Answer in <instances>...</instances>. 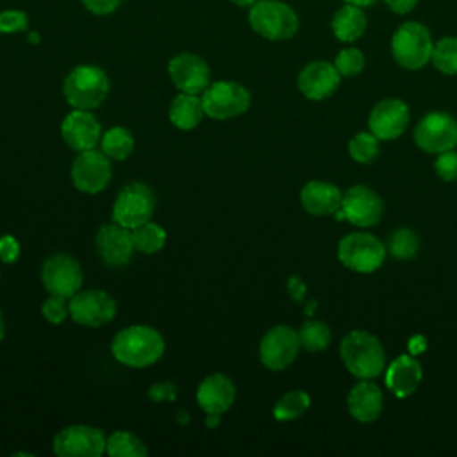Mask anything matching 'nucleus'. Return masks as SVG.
I'll return each instance as SVG.
<instances>
[{
	"label": "nucleus",
	"instance_id": "393cba45",
	"mask_svg": "<svg viewBox=\"0 0 457 457\" xmlns=\"http://www.w3.org/2000/svg\"><path fill=\"white\" fill-rule=\"evenodd\" d=\"M330 29L332 34L336 36L337 41L341 43H353L359 37H362V34L368 29V18L362 7L357 5H350V4H343L330 20Z\"/></svg>",
	"mask_w": 457,
	"mask_h": 457
},
{
	"label": "nucleus",
	"instance_id": "b1692460",
	"mask_svg": "<svg viewBox=\"0 0 457 457\" xmlns=\"http://www.w3.org/2000/svg\"><path fill=\"white\" fill-rule=\"evenodd\" d=\"M341 189L327 180H309L300 191V204L312 216L336 214L341 209Z\"/></svg>",
	"mask_w": 457,
	"mask_h": 457
},
{
	"label": "nucleus",
	"instance_id": "7ed1b4c3",
	"mask_svg": "<svg viewBox=\"0 0 457 457\" xmlns=\"http://www.w3.org/2000/svg\"><path fill=\"white\" fill-rule=\"evenodd\" d=\"M109 77L96 64H79L68 71L62 82V95L73 109L93 111L109 95Z\"/></svg>",
	"mask_w": 457,
	"mask_h": 457
},
{
	"label": "nucleus",
	"instance_id": "49530a36",
	"mask_svg": "<svg viewBox=\"0 0 457 457\" xmlns=\"http://www.w3.org/2000/svg\"><path fill=\"white\" fill-rule=\"evenodd\" d=\"M230 4H234L236 7H252L257 0H228Z\"/></svg>",
	"mask_w": 457,
	"mask_h": 457
},
{
	"label": "nucleus",
	"instance_id": "ea45409f",
	"mask_svg": "<svg viewBox=\"0 0 457 457\" xmlns=\"http://www.w3.org/2000/svg\"><path fill=\"white\" fill-rule=\"evenodd\" d=\"M20 243L14 236L11 234H5V236H0V261L5 262V264H12L18 261L20 257Z\"/></svg>",
	"mask_w": 457,
	"mask_h": 457
},
{
	"label": "nucleus",
	"instance_id": "bb28decb",
	"mask_svg": "<svg viewBox=\"0 0 457 457\" xmlns=\"http://www.w3.org/2000/svg\"><path fill=\"white\" fill-rule=\"evenodd\" d=\"M311 407V396L303 389H293L282 395L273 405V418L277 421H293L307 412Z\"/></svg>",
	"mask_w": 457,
	"mask_h": 457
},
{
	"label": "nucleus",
	"instance_id": "2eb2a0df",
	"mask_svg": "<svg viewBox=\"0 0 457 457\" xmlns=\"http://www.w3.org/2000/svg\"><path fill=\"white\" fill-rule=\"evenodd\" d=\"M168 75L180 93L202 95L211 84V68L193 52H180L168 62Z\"/></svg>",
	"mask_w": 457,
	"mask_h": 457
},
{
	"label": "nucleus",
	"instance_id": "dca6fc26",
	"mask_svg": "<svg viewBox=\"0 0 457 457\" xmlns=\"http://www.w3.org/2000/svg\"><path fill=\"white\" fill-rule=\"evenodd\" d=\"M341 211L345 214V220H348L352 225L366 228L377 225L382 220L384 202L371 187L364 184H355L343 193Z\"/></svg>",
	"mask_w": 457,
	"mask_h": 457
},
{
	"label": "nucleus",
	"instance_id": "58836bf2",
	"mask_svg": "<svg viewBox=\"0 0 457 457\" xmlns=\"http://www.w3.org/2000/svg\"><path fill=\"white\" fill-rule=\"evenodd\" d=\"M177 386L171 380H164V382H155L150 389H148V398L155 403L161 402H173L177 398Z\"/></svg>",
	"mask_w": 457,
	"mask_h": 457
},
{
	"label": "nucleus",
	"instance_id": "a19ab883",
	"mask_svg": "<svg viewBox=\"0 0 457 457\" xmlns=\"http://www.w3.org/2000/svg\"><path fill=\"white\" fill-rule=\"evenodd\" d=\"M123 0H80L84 9L95 16H107L118 11Z\"/></svg>",
	"mask_w": 457,
	"mask_h": 457
},
{
	"label": "nucleus",
	"instance_id": "8fccbe9b",
	"mask_svg": "<svg viewBox=\"0 0 457 457\" xmlns=\"http://www.w3.org/2000/svg\"><path fill=\"white\" fill-rule=\"evenodd\" d=\"M4 336H5V323H4V316L0 312V341L4 339Z\"/></svg>",
	"mask_w": 457,
	"mask_h": 457
},
{
	"label": "nucleus",
	"instance_id": "6ab92c4d",
	"mask_svg": "<svg viewBox=\"0 0 457 457\" xmlns=\"http://www.w3.org/2000/svg\"><path fill=\"white\" fill-rule=\"evenodd\" d=\"M61 136L75 152L93 150L102 139V125L91 111L73 109L61 123Z\"/></svg>",
	"mask_w": 457,
	"mask_h": 457
},
{
	"label": "nucleus",
	"instance_id": "4c0bfd02",
	"mask_svg": "<svg viewBox=\"0 0 457 457\" xmlns=\"http://www.w3.org/2000/svg\"><path fill=\"white\" fill-rule=\"evenodd\" d=\"M434 170L437 173V177L445 182H452L457 180V150H446L437 154L436 161H434Z\"/></svg>",
	"mask_w": 457,
	"mask_h": 457
},
{
	"label": "nucleus",
	"instance_id": "f8f14e48",
	"mask_svg": "<svg viewBox=\"0 0 457 457\" xmlns=\"http://www.w3.org/2000/svg\"><path fill=\"white\" fill-rule=\"evenodd\" d=\"M300 348L298 330L289 325H275L259 343V359L268 370L280 371L295 362Z\"/></svg>",
	"mask_w": 457,
	"mask_h": 457
},
{
	"label": "nucleus",
	"instance_id": "2f4dec72",
	"mask_svg": "<svg viewBox=\"0 0 457 457\" xmlns=\"http://www.w3.org/2000/svg\"><path fill=\"white\" fill-rule=\"evenodd\" d=\"M386 250L389 252V255L393 259H398V261L414 259L420 250V237L414 230H411L407 227L396 228L391 232Z\"/></svg>",
	"mask_w": 457,
	"mask_h": 457
},
{
	"label": "nucleus",
	"instance_id": "f3484780",
	"mask_svg": "<svg viewBox=\"0 0 457 457\" xmlns=\"http://www.w3.org/2000/svg\"><path fill=\"white\" fill-rule=\"evenodd\" d=\"M411 112L403 100L400 98H382L378 100L368 116V129L380 141H393L400 137L409 127Z\"/></svg>",
	"mask_w": 457,
	"mask_h": 457
},
{
	"label": "nucleus",
	"instance_id": "aec40b11",
	"mask_svg": "<svg viewBox=\"0 0 457 457\" xmlns=\"http://www.w3.org/2000/svg\"><path fill=\"white\" fill-rule=\"evenodd\" d=\"M95 246L102 262L114 268L129 264L136 252L130 228L118 223L102 225L95 236Z\"/></svg>",
	"mask_w": 457,
	"mask_h": 457
},
{
	"label": "nucleus",
	"instance_id": "4be33fe9",
	"mask_svg": "<svg viewBox=\"0 0 457 457\" xmlns=\"http://www.w3.org/2000/svg\"><path fill=\"white\" fill-rule=\"evenodd\" d=\"M423 380L421 364L411 355L395 357L386 368V387L396 398L411 396Z\"/></svg>",
	"mask_w": 457,
	"mask_h": 457
},
{
	"label": "nucleus",
	"instance_id": "ddd939ff",
	"mask_svg": "<svg viewBox=\"0 0 457 457\" xmlns=\"http://www.w3.org/2000/svg\"><path fill=\"white\" fill-rule=\"evenodd\" d=\"M41 282L50 295L71 298L80 291L84 273L77 259L68 253H55L43 262Z\"/></svg>",
	"mask_w": 457,
	"mask_h": 457
},
{
	"label": "nucleus",
	"instance_id": "473e14b6",
	"mask_svg": "<svg viewBox=\"0 0 457 457\" xmlns=\"http://www.w3.org/2000/svg\"><path fill=\"white\" fill-rule=\"evenodd\" d=\"M298 337H300V346L311 353L321 352L330 345V328L327 323L320 321V320H307L300 330H298Z\"/></svg>",
	"mask_w": 457,
	"mask_h": 457
},
{
	"label": "nucleus",
	"instance_id": "f03ea898",
	"mask_svg": "<svg viewBox=\"0 0 457 457\" xmlns=\"http://www.w3.org/2000/svg\"><path fill=\"white\" fill-rule=\"evenodd\" d=\"M345 368L357 378H377L386 368V350L378 337L366 330H352L339 343Z\"/></svg>",
	"mask_w": 457,
	"mask_h": 457
},
{
	"label": "nucleus",
	"instance_id": "a878e982",
	"mask_svg": "<svg viewBox=\"0 0 457 457\" xmlns=\"http://www.w3.org/2000/svg\"><path fill=\"white\" fill-rule=\"evenodd\" d=\"M205 116L202 98L191 93H179L168 109V118L180 130H193Z\"/></svg>",
	"mask_w": 457,
	"mask_h": 457
},
{
	"label": "nucleus",
	"instance_id": "c9c22d12",
	"mask_svg": "<svg viewBox=\"0 0 457 457\" xmlns=\"http://www.w3.org/2000/svg\"><path fill=\"white\" fill-rule=\"evenodd\" d=\"M70 298L59 296V295H50L43 305H41V314L43 318L52 323V325H61L68 316H70Z\"/></svg>",
	"mask_w": 457,
	"mask_h": 457
},
{
	"label": "nucleus",
	"instance_id": "0eeeda50",
	"mask_svg": "<svg viewBox=\"0 0 457 457\" xmlns=\"http://www.w3.org/2000/svg\"><path fill=\"white\" fill-rule=\"evenodd\" d=\"M200 98L205 116L220 121L245 114L252 102L250 91L236 80L211 82Z\"/></svg>",
	"mask_w": 457,
	"mask_h": 457
},
{
	"label": "nucleus",
	"instance_id": "1a4fd4ad",
	"mask_svg": "<svg viewBox=\"0 0 457 457\" xmlns=\"http://www.w3.org/2000/svg\"><path fill=\"white\" fill-rule=\"evenodd\" d=\"M155 211V195L143 182L127 184L112 204V221L125 227L136 228L150 221Z\"/></svg>",
	"mask_w": 457,
	"mask_h": 457
},
{
	"label": "nucleus",
	"instance_id": "a18cd8bd",
	"mask_svg": "<svg viewBox=\"0 0 457 457\" xmlns=\"http://www.w3.org/2000/svg\"><path fill=\"white\" fill-rule=\"evenodd\" d=\"M343 2H345V4H350V5H357V7L366 9V7L375 5L378 0H343Z\"/></svg>",
	"mask_w": 457,
	"mask_h": 457
},
{
	"label": "nucleus",
	"instance_id": "c756f323",
	"mask_svg": "<svg viewBox=\"0 0 457 457\" xmlns=\"http://www.w3.org/2000/svg\"><path fill=\"white\" fill-rule=\"evenodd\" d=\"M105 453L111 457H145L148 448L136 434L129 430H114L107 436Z\"/></svg>",
	"mask_w": 457,
	"mask_h": 457
},
{
	"label": "nucleus",
	"instance_id": "cd10ccee",
	"mask_svg": "<svg viewBox=\"0 0 457 457\" xmlns=\"http://www.w3.org/2000/svg\"><path fill=\"white\" fill-rule=\"evenodd\" d=\"M134 136L125 127H111L100 139L102 152L114 161H125L134 152Z\"/></svg>",
	"mask_w": 457,
	"mask_h": 457
},
{
	"label": "nucleus",
	"instance_id": "79ce46f5",
	"mask_svg": "<svg viewBox=\"0 0 457 457\" xmlns=\"http://www.w3.org/2000/svg\"><path fill=\"white\" fill-rule=\"evenodd\" d=\"M305 291H307L305 284H303V280L300 277H296V275L289 277V280H287V293H289V296L295 302H302L303 296H305Z\"/></svg>",
	"mask_w": 457,
	"mask_h": 457
},
{
	"label": "nucleus",
	"instance_id": "09e8293b",
	"mask_svg": "<svg viewBox=\"0 0 457 457\" xmlns=\"http://www.w3.org/2000/svg\"><path fill=\"white\" fill-rule=\"evenodd\" d=\"M27 39H29V43H32V45H37V43L41 41V37H39V32H29Z\"/></svg>",
	"mask_w": 457,
	"mask_h": 457
},
{
	"label": "nucleus",
	"instance_id": "7c9ffc66",
	"mask_svg": "<svg viewBox=\"0 0 457 457\" xmlns=\"http://www.w3.org/2000/svg\"><path fill=\"white\" fill-rule=\"evenodd\" d=\"M432 66L443 75H457V36H445L434 43Z\"/></svg>",
	"mask_w": 457,
	"mask_h": 457
},
{
	"label": "nucleus",
	"instance_id": "6e6552de",
	"mask_svg": "<svg viewBox=\"0 0 457 457\" xmlns=\"http://www.w3.org/2000/svg\"><path fill=\"white\" fill-rule=\"evenodd\" d=\"M52 450L59 457H100L107 450V436L93 425H68L54 436Z\"/></svg>",
	"mask_w": 457,
	"mask_h": 457
},
{
	"label": "nucleus",
	"instance_id": "f704fd0d",
	"mask_svg": "<svg viewBox=\"0 0 457 457\" xmlns=\"http://www.w3.org/2000/svg\"><path fill=\"white\" fill-rule=\"evenodd\" d=\"M366 64L364 54L357 46H346L337 52L334 66L341 77H357Z\"/></svg>",
	"mask_w": 457,
	"mask_h": 457
},
{
	"label": "nucleus",
	"instance_id": "e433bc0d",
	"mask_svg": "<svg viewBox=\"0 0 457 457\" xmlns=\"http://www.w3.org/2000/svg\"><path fill=\"white\" fill-rule=\"evenodd\" d=\"M29 29V16L20 9L0 11V34H18Z\"/></svg>",
	"mask_w": 457,
	"mask_h": 457
},
{
	"label": "nucleus",
	"instance_id": "72a5a7b5",
	"mask_svg": "<svg viewBox=\"0 0 457 457\" xmlns=\"http://www.w3.org/2000/svg\"><path fill=\"white\" fill-rule=\"evenodd\" d=\"M378 141L380 139L375 134H371L370 130L368 132H357L348 141V154L355 162L370 164L380 154V143Z\"/></svg>",
	"mask_w": 457,
	"mask_h": 457
},
{
	"label": "nucleus",
	"instance_id": "4468645a",
	"mask_svg": "<svg viewBox=\"0 0 457 457\" xmlns=\"http://www.w3.org/2000/svg\"><path fill=\"white\" fill-rule=\"evenodd\" d=\"M73 186L87 195H96L107 187L112 177L111 159L102 150L79 152L71 164Z\"/></svg>",
	"mask_w": 457,
	"mask_h": 457
},
{
	"label": "nucleus",
	"instance_id": "39448f33",
	"mask_svg": "<svg viewBox=\"0 0 457 457\" xmlns=\"http://www.w3.org/2000/svg\"><path fill=\"white\" fill-rule=\"evenodd\" d=\"M434 41L427 25L421 21H403L391 36V55L403 70H421L430 62Z\"/></svg>",
	"mask_w": 457,
	"mask_h": 457
},
{
	"label": "nucleus",
	"instance_id": "c03bdc74",
	"mask_svg": "<svg viewBox=\"0 0 457 457\" xmlns=\"http://www.w3.org/2000/svg\"><path fill=\"white\" fill-rule=\"evenodd\" d=\"M204 423L207 428H216L221 423V414H205Z\"/></svg>",
	"mask_w": 457,
	"mask_h": 457
},
{
	"label": "nucleus",
	"instance_id": "f257e3e1",
	"mask_svg": "<svg viewBox=\"0 0 457 457\" xmlns=\"http://www.w3.org/2000/svg\"><path fill=\"white\" fill-rule=\"evenodd\" d=\"M166 350L162 334L150 325H130L120 330L111 343L112 357L129 368H148Z\"/></svg>",
	"mask_w": 457,
	"mask_h": 457
},
{
	"label": "nucleus",
	"instance_id": "de8ad7c7",
	"mask_svg": "<svg viewBox=\"0 0 457 457\" xmlns=\"http://www.w3.org/2000/svg\"><path fill=\"white\" fill-rule=\"evenodd\" d=\"M177 421H179V423H187V421H189V414L180 409V411L177 412Z\"/></svg>",
	"mask_w": 457,
	"mask_h": 457
},
{
	"label": "nucleus",
	"instance_id": "412c9836",
	"mask_svg": "<svg viewBox=\"0 0 457 457\" xmlns=\"http://www.w3.org/2000/svg\"><path fill=\"white\" fill-rule=\"evenodd\" d=\"M236 400V386L223 373L207 375L196 387V403L205 414H223Z\"/></svg>",
	"mask_w": 457,
	"mask_h": 457
},
{
	"label": "nucleus",
	"instance_id": "423d86ee",
	"mask_svg": "<svg viewBox=\"0 0 457 457\" xmlns=\"http://www.w3.org/2000/svg\"><path fill=\"white\" fill-rule=\"evenodd\" d=\"M339 262L355 273H373L386 261V245L370 232H350L337 245Z\"/></svg>",
	"mask_w": 457,
	"mask_h": 457
},
{
	"label": "nucleus",
	"instance_id": "20e7f679",
	"mask_svg": "<svg viewBox=\"0 0 457 457\" xmlns=\"http://www.w3.org/2000/svg\"><path fill=\"white\" fill-rule=\"evenodd\" d=\"M248 25L268 41H287L296 36L300 20L296 11L282 0H257L248 7Z\"/></svg>",
	"mask_w": 457,
	"mask_h": 457
},
{
	"label": "nucleus",
	"instance_id": "a211bd4d",
	"mask_svg": "<svg viewBox=\"0 0 457 457\" xmlns=\"http://www.w3.org/2000/svg\"><path fill=\"white\" fill-rule=\"evenodd\" d=\"M341 75L336 70L334 62L328 61H311L307 62L296 79L298 91L307 100H325L336 93L341 84Z\"/></svg>",
	"mask_w": 457,
	"mask_h": 457
},
{
	"label": "nucleus",
	"instance_id": "c85d7f7f",
	"mask_svg": "<svg viewBox=\"0 0 457 457\" xmlns=\"http://www.w3.org/2000/svg\"><path fill=\"white\" fill-rule=\"evenodd\" d=\"M130 234H132L136 252H141L146 255L161 252L164 248L166 237H168L166 230L159 223H154L152 220L132 228Z\"/></svg>",
	"mask_w": 457,
	"mask_h": 457
},
{
	"label": "nucleus",
	"instance_id": "9b49d317",
	"mask_svg": "<svg viewBox=\"0 0 457 457\" xmlns=\"http://www.w3.org/2000/svg\"><path fill=\"white\" fill-rule=\"evenodd\" d=\"M414 143L427 154H441L457 146V120L443 111L427 112L414 127Z\"/></svg>",
	"mask_w": 457,
	"mask_h": 457
},
{
	"label": "nucleus",
	"instance_id": "9d476101",
	"mask_svg": "<svg viewBox=\"0 0 457 457\" xmlns=\"http://www.w3.org/2000/svg\"><path fill=\"white\" fill-rule=\"evenodd\" d=\"M70 318L89 328H100L116 316V300L104 289H80L70 300Z\"/></svg>",
	"mask_w": 457,
	"mask_h": 457
},
{
	"label": "nucleus",
	"instance_id": "37998d69",
	"mask_svg": "<svg viewBox=\"0 0 457 457\" xmlns=\"http://www.w3.org/2000/svg\"><path fill=\"white\" fill-rule=\"evenodd\" d=\"M384 2L395 14H409L411 11H414L420 0H384Z\"/></svg>",
	"mask_w": 457,
	"mask_h": 457
},
{
	"label": "nucleus",
	"instance_id": "5701e85b",
	"mask_svg": "<svg viewBox=\"0 0 457 457\" xmlns=\"http://www.w3.org/2000/svg\"><path fill=\"white\" fill-rule=\"evenodd\" d=\"M346 405L353 420L361 423H371L384 411V393L375 382L362 378L350 389Z\"/></svg>",
	"mask_w": 457,
	"mask_h": 457
}]
</instances>
